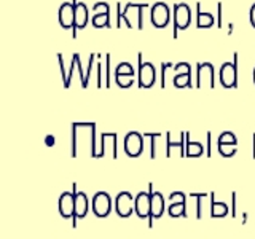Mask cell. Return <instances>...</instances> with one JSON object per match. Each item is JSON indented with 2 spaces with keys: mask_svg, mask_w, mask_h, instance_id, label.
Here are the masks:
<instances>
[{
  "mask_svg": "<svg viewBox=\"0 0 255 239\" xmlns=\"http://www.w3.org/2000/svg\"><path fill=\"white\" fill-rule=\"evenodd\" d=\"M147 3H134V2H128L123 8V21L126 24V27H137L143 29V22H142V10L147 8Z\"/></svg>",
  "mask_w": 255,
  "mask_h": 239,
  "instance_id": "1",
  "label": "cell"
},
{
  "mask_svg": "<svg viewBox=\"0 0 255 239\" xmlns=\"http://www.w3.org/2000/svg\"><path fill=\"white\" fill-rule=\"evenodd\" d=\"M137 61H139V70H137V85L139 88H151L156 82V69L151 62H142V53L137 54Z\"/></svg>",
  "mask_w": 255,
  "mask_h": 239,
  "instance_id": "2",
  "label": "cell"
},
{
  "mask_svg": "<svg viewBox=\"0 0 255 239\" xmlns=\"http://www.w3.org/2000/svg\"><path fill=\"white\" fill-rule=\"evenodd\" d=\"M219 78L223 88H236L238 86V53L233 56V62H223Z\"/></svg>",
  "mask_w": 255,
  "mask_h": 239,
  "instance_id": "3",
  "label": "cell"
},
{
  "mask_svg": "<svg viewBox=\"0 0 255 239\" xmlns=\"http://www.w3.org/2000/svg\"><path fill=\"white\" fill-rule=\"evenodd\" d=\"M150 21L156 29H164L171 21V10L164 2H156L150 6Z\"/></svg>",
  "mask_w": 255,
  "mask_h": 239,
  "instance_id": "4",
  "label": "cell"
},
{
  "mask_svg": "<svg viewBox=\"0 0 255 239\" xmlns=\"http://www.w3.org/2000/svg\"><path fill=\"white\" fill-rule=\"evenodd\" d=\"M172 16H174V38H177V32L187 29L190 26L191 10L187 3H175L172 10Z\"/></svg>",
  "mask_w": 255,
  "mask_h": 239,
  "instance_id": "5",
  "label": "cell"
},
{
  "mask_svg": "<svg viewBox=\"0 0 255 239\" xmlns=\"http://www.w3.org/2000/svg\"><path fill=\"white\" fill-rule=\"evenodd\" d=\"M196 88L203 86H215V77H214V66L211 62H198L196 64Z\"/></svg>",
  "mask_w": 255,
  "mask_h": 239,
  "instance_id": "6",
  "label": "cell"
},
{
  "mask_svg": "<svg viewBox=\"0 0 255 239\" xmlns=\"http://www.w3.org/2000/svg\"><path fill=\"white\" fill-rule=\"evenodd\" d=\"M91 206H93V212L96 217L106 219L112 211V199L106 191H98V193L93 196Z\"/></svg>",
  "mask_w": 255,
  "mask_h": 239,
  "instance_id": "7",
  "label": "cell"
},
{
  "mask_svg": "<svg viewBox=\"0 0 255 239\" xmlns=\"http://www.w3.org/2000/svg\"><path fill=\"white\" fill-rule=\"evenodd\" d=\"M143 151V134L131 131L125 137V153L131 158H137Z\"/></svg>",
  "mask_w": 255,
  "mask_h": 239,
  "instance_id": "8",
  "label": "cell"
},
{
  "mask_svg": "<svg viewBox=\"0 0 255 239\" xmlns=\"http://www.w3.org/2000/svg\"><path fill=\"white\" fill-rule=\"evenodd\" d=\"M115 211L118 217L128 219L134 212V198L129 191H120L115 198Z\"/></svg>",
  "mask_w": 255,
  "mask_h": 239,
  "instance_id": "9",
  "label": "cell"
},
{
  "mask_svg": "<svg viewBox=\"0 0 255 239\" xmlns=\"http://www.w3.org/2000/svg\"><path fill=\"white\" fill-rule=\"evenodd\" d=\"M155 193V191H153ZM134 212L139 219H148L151 212V193L148 191H140L134 198Z\"/></svg>",
  "mask_w": 255,
  "mask_h": 239,
  "instance_id": "10",
  "label": "cell"
},
{
  "mask_svg": "<svg viewBox=\"0 0 255 239\" xmlns=\"http://www.w3.org/2000/svg\"><path fill=\"white\" fill-rule=\"evenodd\" d=\"M59 214L64 219H72L75 214V193L74 191H64L59 196Z\"/></svg>",
  "mask_w": 255,
  "mask_h": 239,
  "instance_id": "11",
  "label": "cell"
},
{
  "mask_svg": "<svg viewBox=\"0 0 255 239\" xmlns=\"http://www.w3.org/2000/svg\"><path fill=\"white\" fill-rule=\"evenodd\" d=\"M59 24L62 29H72L75 26V5L74 2H64L59 6Z\"/></svg>",
  "mask_w": 255,
  "mask_h": 239,
  "instance_id": "12",
  "label": "cell"
},
{
  "mask_svg": "<svg viewBox=\"0 0 255 239\" xmlns=\"http://www.w3.org/2000/svg\"><path fill=\"white\" fill-rule=\"evenodd\" d=\"M74 193H75V214H74V228L77 227V219H85L88 214V198L83 191H77V183H74Z\"/></svg>",
  "mask_w": 255,
  "mask_h": 239,
  "instance_id": "13",
  "label": "cell"
},
{
  "mask_svg": "<svg viewBox=\"0 0 255 239\" xmlns=\"http://www.w3.org/2000/svg\"><path fill=\"white\" fill-rule=\"evenodd\" d=\"M164 212V198L159 191H155L151 195V212L148 217V227H153V219H159Z\"/></svg>",
  "mask_w": 255,
  "mask_h": 239,
  "instance_id": "14",
  "label": "cell"
},
{
  "mask_svg": "<svg viewBox=\"0 0 255 239\" xmlns=\"http://www.w3.org/2000/svg\"><path fill=\"white\" fill-rule=\"evenodd\" d=\"M88 21H90V13H88V6L83 2H78L75 5V26L74 29V38H77V29L86 27Z\"/></svg>",
  "mask_w": 255,
  "mask_h": 239,
  "instance_id": "15",
  "label": "cell"
},
{
  "mask_svg": "<svg viewBox=\"0 0 255 239\" xmlns=\"http://www.w3.org/2000/svg\"><path fill=\"white\" fill-rule=\"evenodd\" d=\"M214 16L207 11H203L201 10V3H196V27L198 29H209L214 26Z\"/></svg>",
  "mask_w": 255,
  "mask_h": 239,
  "instance_id": "16",
  "label": "cell"
},
{
  "mask_svg": "<svg viewBox=\"0 0 255 239\" xmlns=\"http://www.w3.org/2000/svg\"><path fill=\"white\" fill-rule=\"evenodd\" d=\"M185 143H187V145H185V156L198 158V156H201L204 153V147L199 142L191 140L188 132H185Z\"/></svg>",
  "mask_w": 255,
  "mask_h": 239,
  "instance_id": "17",
  "label": "cell"
},
{
  "mask_svg": "<svg viewBox=\"0 0 255 239\" xmlns=\"http://www.w3.org/2000/svg\"><path fill=\"white\" fill-rule=\"evenodd\" d=\"M211 196V217L212 219H223L225 215H228V206L222 201H215L214 193L209 195Z\"/></svg>",
  "mask_w": 255,
  "mask_h": 239,
  "instance_id": "18",
  "label": "cell"
},
{
  "mask_svg": "<svg viewBox=\"0 0 255 239\" xmlns=\"http://www.w3.org/2000/svg\"><path fill=\"white\" fill-rule=\"evenodd\" d=\"M167 214L172 219H185L187 217V211H185V204L183 203H171L169 207H167Z\"/></svg>",
  "mask_w": 255,
  "mask_h": 239,
  "instance_id": "19",
  "label": "cell"
},
{
  "mask_svg": "<svg viewBox=\"0 0 255 239\" xmlns=\"http://www.w3.org/2000/svg\"><path fill=\"white\" fill-rule=\"evenodd\" d=\"M174 86L175 88H193V83H191V74H175Z\"/></svg>",
  "mask_w": 255,
  "mask_h": 239,
  "instance_id": "20",
  "label": "cell"
},
{
  "mask_svg": "<svg viewBox=\"0 0 255 239\" xmlns=\"http://www.w3.org/2000/svg\"><path fill=\"white\" fill-rule=\"evenodd\" d=\"M91 24L96 29L110 27V14H93Z\"/></svg>",
  "mask_w": 255,
  "mask_h": 239,
  "instance_id": "21",
  "label": "cell"
},
{
  "mask_svg": "<svg viewBox=\"0 0 255 239\" xmlns=\"http://www.w3.org/2000/svg\"><path fill=\"white\" fill-rule=\"evenodd\" d=\"M217 145H238V140H236V135L233 132H222L219 135V140H217Z\"/></svg>",
  "mask_w": 255,
  "mask_h": 239,
  "instance_id": "22",
  "label": "cell"
},
{
  "mask_svg": "<svg viewBox=\"0 0 255 239\" xmlns=\"http://www.w3.org/2000/svg\"><path fill=\"white\" fill-rule=\"evenodd\" d=\"M207 196L206 191H201V193H193L191 191L190 193V198H196L198 199V203H196V219H203V199Z\"/></svg>",
  "mask_w": 255,
  "mask_h": 239,
  "instance_id": "23",
  "label": "cell"
},
{
  "mask_svg": "<svg viewBox=\"0 0 255 239\" xmlns=\"http://www.w3.org/2000/svg\"><path fill=\"white\" fill-rule=\"evenodd\" d=\"M115 75H132L134 77V69L129 62H120L115 67Z\"/></svg>",
  "mask_w": 255,
  "mask_h": 239,
  "instance_id": "24",
  "label": "cell"
},
{
  "mask_svg": "<svg viewBox=\"0 0 255 239\" xmlns=\"http://www.w3.org/2000/svg\"><path fill=\"white\" fill-rule=\"evenodd\" d=\"M115 82L120 88H131L134 83L132 75H115Z\"/></svg>",
  "mask_w": 255,
  "mask_h": 239,
  "instance_id": "25",
  "label": "cell"
},
{
  "mask_svg": "<svg viewBox=\"0 0 255 239\" xmlns=\"http://www.w3.org/2000/svg\"><path fill=\"white\" fill-rule=\"evenodd\" d=\"M217 150H219V153L222 156L231 158V156H235V153H236V145H217Z\"/></svg>",
  "mask_w": 255,
  "mask_h": 239,
  "instance_id": "26",
  "label": "cell"
},
{
  "mask_svg": "<svg viewBox=\"0 0 255 239\" xmlns=\"http://www.w3.org/2000/svg\"><path fill=\"white\" fill-rule=\"evenodd\" d=\"M93 13L94 14H110L109 3H106V2H96L93 5Z\"/></svg>",
  "mask_w": 255,
  "mask_h": 239,
  "instance_id": "27",
  "label": "cell"
},
{
  "mask_svg": "<svg viewBox=\"0 0 255 239\" xmlns=\"http://www.w3.org/2000/svg\"><path fill=\"white\" fill-rule=\"evenodd\" d=\"M174 70L175 74H191V66L188 62H179L174 64Z\"/></svg>",
  "mask_w": 255,
  "mask_h": 239,
  "instance_id": "28",
  "label": "cell"
},
{
  "mask_svg": "<svg viewBox=\"0 0 255 239\" xmlns=\"http://www.w3.org/2000/svg\"><path fill=\"white\" fill-rule=\"evenodd\" d=\"M143 137H148L150 139V142H151V150H150V158L153 159V158H156V151H155V139H158V137H161V134H150V132H147V134H143Z\"/></svg>",
  "mask_w": 255,
  "mask_h": 239,
  "instance_id": "29",
  "label": "cell"
},
{
  "mask_svg": "<svg viewBox=\"0 0 255 239\" xmlns=\"http://www.w3.org/2000/svg\"><path fill=\"white\" fill-rule=\"evenodd\" d=\"M98 58V54L96 53H91L90 54V59H88V69H86V83H85V88L90 83V77H91V72H93V66H94V59Z\"/></svg>",
  "mask_w": 255,
  "mask_h": 239,
  "instance_id": "30",
  "label": "cell"
},
{
  "mask_svg": "<svg viewBox=\"0 0 255 239\" xmlns=\"http://www.w3.org/2000/svg\"><path fill=\"white\" fill-rule=\"evenodd\" d=\"M171 203H183L185 204V195L182 193V191H174L169 196V204Z\"/></svg>",
  "mask_w": 255,
  "mask_h": 239,
  "instance_id": "31",
  "label": "cell"
},
{
  "mask_svg": "<svg viewBox=\"0 0 255 239\" xmlns=\"http://www.w3.org/2000/svg\"><path fill=\"white\" fill-rule=\"evenodd\" d=\"M58 61H59V67H61V75H62V82H64V86L67 85V77H69V74L66 72V69H64V56L59 53L58 54Z\"/></svg>",
  "mask_w": 255,
  "mask_h": 239,
  "instance_id": "32",
  "label": "cell"
},
{
  "mask_svg": "<svg viewBox=\"0 0 255 239\" xmlns=\"http://www.w3.org/2000/svg\"><path fill=\"white\" fill-rule=\"evenodd\" d=\"M77 123L72 124V156H77V137H75V131H77Z\"/></svg>",
  "mask_w": 255,
  "mask_h": 239,
  "instance_id": "33",
  "label": "cell"
},
{
  "mask_svg": "<svg viewBox=\"0 0 255 239\" xmlns=\"http://www.w3.org/2000/svg\"><path fill=\"white\" fill-rule=\"evenodd\" d=\"M110 54H106V86L110 88L112 82H110Z\"/></svg>",
  "mask_w": 255,
  "mask_h": 239,
  "instance_id": "34",
  "label": "cell"
},
{
  "mask_svg": "<svg viewBox=\"0 0 255 239\" xmlns=\"http://www.w3.org/2000/svg\"><path fill=\"white\" fill-rule=\"evenodd\" d=\"M169 67H174V64H171V62H163L161 64V88L166 86V70Z\"/></svg>",
  "mask_w": 255,
  "mask_h": 239,
  "instance_id": "35",
  "label": "cell"
},
{
  "mask_svg": "<svg viewBox=\"0 0 255 239\" xmlns=\"http://www.w3.org/2000/svg\"><path fill=\"white\" fill-rule=\"evenodd\" d=\"M75 67H77V59H75V56H72V62H70V70H69V77H67V85H66V88L70 86V80H72V77H74Z\"/></svg>",
  "mask_w": 255,
  "mask_h": 239,
  "instance_id": "36",
  "label": "cell"
},
{
  "mask_svg": "<svg viewBox=\"0 0 255 239\" xmlns=\"http://www.w3.org/2000/svg\"><path fill=\"white\" fill-rule=\"evenodd\" d=\"M117 22H115V27H122V21H123V10H122V3H117Z\"/></svg>",
  "mask_w": 255,
  "mask_h": 239,
  "instance_id": "37",
  "label": "cell"
},
{
  "mask_svg": "<svg viewBox=\"0 0 255 239\" xmlns=\"http://www.w3.org/2000/svg\"><path fill=\"white\" fill-rule=\"evenodd\" d=\"M211 145H212V134L211 132H207L206 134V156L207 158H211Z\"/></svg>",
  "mask_w": 255,
  "mask_h": 239,
  "instance_id": "38",
  "label": "cell"
},
{
  "mask_svg": "<svg viewBox=\"0 0 255 239\" xmlns=\"http://www.w3.org/2000/svg\"><path fill=\"white\" fill-rule=\"evenodd\" d=\"M75 59H77V70H78V74H80V78H82V86H85V74H83V70H82V62H80V54L75 53Z\"/></svg>",
  "mask_w": 255,
  "mask_h": 239,
  "instance_id": "39",
  "label": "cell"
},
{
  "mask_svg": "<svg viewBox=\"0 0 255 239\" xmlns=\"http://www.w3.org/2000/svg\"><path fill=\"white\" fill-rule=\"evenodd\" d=\"M96 72H98V82H96V85H98V88L102 86V62H98L96 64Z\"/></svg>",
  "mask_w": 255,
  "mask_h": 239,
  "instance_id": "40",
  "label": "cell"
},
{
  "mask_svg": "<svg viewBox=\"0 0 255 239\" xmlns=\"http://www.w3.org/2000/svg\"><path fill=\"white\" fill-rule=\"evenodd\" d=\"M231 217H236V193H231Z\"/></svg>",
  "mask_w": 255,
  "mask_h": 239,
  "instance_id": "41",
  "label": "cell"
},
{
  "mask_svg": "<svg viewBox=\"0 0 255 239\" xmlns=\"http://www.w3.org/2000/svg\"><path fill=\"white\" fill-rule=\"evenodd\" d=\"M222 8H223V5H222V2H219L217 3V27L219 29L222 27Z\"/></svg>",
  "mask_w": 255,
  "mask_h": 239,
  "instance_id": "42",
  "label": "cell"
},
{
  "mask_svg": "<svg viewBox=\"0 0 255 239\" xmlns=\"http://www.w3.org/2000/svg\"><path fill=\"white\" fill-rule=\"evenodd\" d=\"M249 18H251V24H252V27L255 29V3L251 6V11H249Z\"/></svg>",
  "mask_w": 255,
  "mask_h": 239,
  "instance_id": "43",
  "label": "cell"
},
{
  "mask_svg": "<svg viewBox=\"0 0 255 239\" xmlns=\"http://www.w3.org/2000/svg\"><path fill=\"white\" fill-rule=\"evenodd\" d=\"M54 135H46V137H45V143H46V145L48 147H53L54 145Z\"/></svg>",
  "mask_w": 255,
  "mask_h": 239,
  "instance_id": "44",
  "label": "cell"
},
{
  "mask_svg": "<svg viewBox=\"0 0 255 239\" xmlns=\"http://www.w3.org/2000/svg\"><path fill=\"white\" fill-rule=\"evenodd\" d=\"M228 34H230V35L233 34V22H230V24H228Z\"/></svg>",
  "mask_w": 255,
  "mask_h": 239,
  "instance_id": "45",
  "label": "cell"
},
{
  "mask_svg": "<svg viewBox=\"0 0 255 239\" xmlns=\"http://www.w3.org/2000/svg\"><path fill=\"white\" fill-rule=\"evenodd\" d=\"M246 223H247V212L243 214V225H246Z\"/></svg>",
  "mask_w": 255,
  "mask_h": 239,
  "instance_id": "46",
  "label": "cell"
},
{
  "mask_svg": "<svg viewBox=\"0 0 255 239\" xmlns=\"http://www.w3.org/2000/svg\"><path fill=\"white\" fill-rule=\"evenodd\" d=\"M252 77H254V85H255V67H254V72H252Z\"/></svg>",
  "mask_w": 255,
  "mask_h": 239,
  "instance_id": "47",
  "label": "cell"
}]
</instances>
